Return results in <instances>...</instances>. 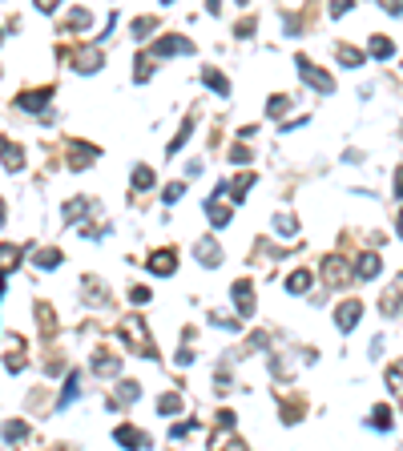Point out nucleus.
<instances>
[{
  "label": "nucleus",
  "instance_id": "1",
  "mask_svg": "<svg viewBox=\"0 0 403 451\" xmlns=\"http://www.w3.org/2000/svg\"><path fill=\"white\" fill-rule=\"evenodd\" d=\"M117 335H121V342H125L133 354H145V359H153L158 354V347H153V338H149V331H145V322L137 319V314H129V319H121V326H117Z\"/></svg>",
  "mask_w": 403,
  "mask_h": 451
},
{
  "label": "nucleus",
  "instance_id": "2",
  "mask_svg": "<svg viewBox=\"0 0 403 451\" xmlns=\"http://www.w3.org/2000/svg\"><path fill=\"white\" fill-rule=\"evenodd\" d=\"M299 73H303V81L315 89V93H335V81H331V73H322V69H315V64L306 61V57H299Z\"/></svg>",
  "mask_w": 403,
  "mask_h": 451
},
{
  "label": "nucleus",
  "instance_id": "3",
  "mask_svg": "<svg viewBox=\"0 0 403 451\" xmlns=\"http://www.w3.org/2000/svg\"><path fill=\"white\" fill-rule=\"evenodd\" d=\"M145 266H149V274H174L177 270V254L174 250H158V254H149V262H145Z\"/></svg>",
  "mask_w": 403,
  "mask_h": 451
},
{
  "label": "nucleus",
  "instance_id": "4",
  "mask_svg": "<svg viewBox=\"0 0 403 451\" xmlns=\"http://www.w3.org/2000/svg\"><path fill=\"white\" fill-rule=\"evenodd\" d=\"M359 314H363V303H343L335 310V322H339V331H355V322H359Z\"/></svg>",
  "mask_w": 403,
  "mask_h": 451
},
{
  "label": "nucleus",
  "instance_id": "5",
  "mask_svg": "<svg viewBox=\"0 0 403 451\" xmlns=\"http://www.w3.org/2000/svg\"><path fill=\"white\" fill-rule=\"evenodd\" d=\"M322 274H327V286H343V282H347V262L339 254H331L322 262Z\"/></svg>",
  "mask_w": 403,
  "mask_h": 451
},
{
  "label": "nucleus",
  "instance_id": "6",
  "mask_svg": "<svg viewBox=\"0 0 403 451\" xmlns=\"http://www.w3.org/2000/svg\"><path fill=\"white\" fill-rule=\"evenodd\" d=\"M230 294H234V306L242 310V319H250L254 314V290H250V282H234Z\"/></svg>",
  "mask_w": 403,
  "mask_h": 451
},
{
  "label": "nucleus",
  "instance_id": "7",
  "mask_svg": "<svg viewBox=\"0 0 403 451\" xmlns=\"http://www.w3.org/2000/svg\"><path fill=\"white\" fill-rule=\"evenodd\" d=\"M153 53L158 57H174V53H193V45L186 36H161L158 45H153Z\"/></svg>",
  "mask_w": 403,
  "mask_h": 451
},
{
  "label": "nucleus",
  "instance_id": "8",
  "mask_svg": "<svg viewBox=\"0 0 403 451\" xmlns=\"http://www.w3.org/2000/svg\"><path fill=\"white\" fill-rule=\"evenodd\" d=\"M113 439H117L121 447H149V435L137 431V427H117V431H113Z\"/></svg>",
  "mask_w": 403,
  "mask_h": 451
},
{
  "label": "nucleus",
  "instance_id": "9",
  "mask_svg": "<svg viewBox=\"0 0 403 451\" xmlns=\"http://www.w3.org/2000/svg\"><path fill=\"white\" fill-rule=\"evenodd\" d=\"M48 97H53V89H32V93L16 97V105H20L25 113H36V109H45L48 105Z\"/></svg>",
  "mask_w": 403,
  "mask_h": 451
},
{
  "label": "nucleus",
  "instance_id": "10",
  "mask_svg": "<svg viewBox=\"0 0 403 451\" xmlns=\"http://www.w3.org/2000/svg\"><path fill=\"white\" fill-rule=\"evenodd\" d=\"M0 158H4V165H8V169H20V165H25V149H20V145H13L8 137H0Z\"/></svg>",
  "mask_w": 403,
  "mask_h": 451
},
{
  "label": "nucleus",
  "instance_id": "11",
  "mask_svg": "<svg viewBox=\"0 0 403 451\" xmlns=\"http://www.w3.org/2000/svg\"><path fill=\"white\" fill-rule=\"evenodd\" d=\"M310 286H315V274H310V270H294V274L287 278V290H290V294H306Z\"/></svg>",
  "mask_w": 403,
  "mask_h": 451
},
{
  "label": "nucleus",
  "instance_id": "12",
  "mask_svg": "<svg viewBox=\"0 0 403 451\" xmlns=\"http://www.w3.org/2000/svg\"><path fill=\"white\" fill-rule=\"evenodd\" d=\"M20 266V246H0V274H8Z\"/></svg>",
  "mask_w": 403,
  "mask_h": 451
},
{
  "label": "nucleus",
  "instance_id": "13",
  "mask_svg": "<svg viewBox=\"0 0 403 451\" xmlns=\"http://www.w3.org/2000/svg\"><path fill=\"white\" fill-rule=\"evenodd\" d=\"M379 266H383V262H379V254H363L359 262H355L359 278H375V274H379Z\"/></svg>",
  "mask_w": 403,
  "mask_h": 451
},
{
  "label": "nucleus",
  "instance_id": "14",
  "mask_svg": "<svg viewBox=\"0 0 403 451\" xmlns=\"http://www.w3.org/2000/svg\"><path fill=\"white\" fill-rule=\"evenodd\" d=\"M81 69V73H97L101 69V53L97 48H89V53H77V61H73Z\"/></svg>",
  "mask_w": 403,
  "mask_h": 451
},
{
  "label": "nucleus",
  "instance_id": "15",
  "mask_svg": "<svg viewBox=\"0 0 403 451\" xmlns=\"http://www.w3.org/2000/svg\"><path fill=\"white\" fill-rule=\"evenodd\" d=\"M198 258H202V266H218V262H222V250H218L214 242H202V246H198Z\"/></svg>",
  "mask_w": 403,
  "mask_h": 451
},
{
  "label": "nucleus",
  "instance_id": "16",
  "mask_svg": "<svg viewBox=\"0 0 403 451\" xmlns=\"http://www.w3.org/2000/svg\"><path fill=\"white\" fill-rule=\"evenodd\" d=\"M89 25H93V16L85 13V8H73V16H69V25H64V29H69V32H85Z\"/></svg>",
  "mask_w": 403,
  "mask_h": 451
},
{
  "label": "nucleus",
  "instance_id": "17",
  "mask_svg": "<svg viewBox=\"0 0 403 451\" xmlns=\"http://www.w3.org/2000/svg\"><path fill=\"white\" fill-rule=\"evenodd\" d=\"M149 186H153V169H149V165H137V169H133V190L145 193Z\"/></svg>",
  "mask_w": 403,
  "mask_h": 451
},
{
  "label": "nucleus",
  "instance_id": "18",
  "mask_svg": "<svg viewBox=\"0 0 403 451\" xmlns=\"http://www.w3.org/2000/svg\"><path fill=\"white\" fill-rule=\"evenodd\" d=\"M395 53V45L387 41V36H371V57H379V61H387Z\"/></svg>",
  "mask_w": 403,
  "mask_h": 451
},
{
  "label": "nucleus",
  "instance_id": "19",
  "mask_svg": "<svg viewBox=\"0 0 403 451\" xmlns=\"http://www.w3.org/2000/svg\"><path fill=\"white\" fill-rule=\"evenodd\" d=\"M339 61L347 64V69H359V64H363V53L351 48V45H339Z\"/></svg>",
  "mask_w": 403,
  "mask_h": 451
},
{
  "label": "nucleus",
  "instance_id": "20",
  "mask_svg": "<svg viewBox=\"0 0 403 451\" xmlns=\"http://www.w3.org/2000/svg\"><path fill=\"white\" fill-rule=\"evenodd\" d=\"M387 387H391V395L403 399V363H395V367L387 370Z\"/></svg>",
  "mask_w": 403,
  "mask_h": 451
},
{
  "label": "nucleus",
  "instance_id": "21",
  "mask_svg": "<svg viewBox=\"0 0 403 451\" xmlns=\"http://www.w3.org/2000/svg\"><path fill=\"white\" fill-rule=\"evenodd\" d=\"M93 370L97 375H117V359H109V354H93Z\"/></svg>",
  "mask_w": 403,
  "mask_h": 451
},
{
  "label": "nucleus",
  "instance_id": "22",
  "mask_svg": "<svg viewBox=\"0 0 403 451\" xmlns=\"http://www.w3.org/2000/svg\"><path fill=\"white\" fill-rule=\"evenodd\" d=\"M93 158H97L93 145H73V165H89Z\"/></svg>",
  "mask_w": 403,
  "mask_h": 451
},
{
  "label": "nucleus",
  "instance_id": "23",
  "mask_svg": "<svg viewBox=\"0 0 403 451\" xmlns=\"http://www.w3.org/2000/svg\"><path fill=\"white\" fill-rule=\"evenodd\" d=\"M202 77H206V85H214V89H218V93H230V81H226L222 73H218V69H206V73H202Z\"/></svg>",
  "mask_w": 403,
  "mask_h": 451
},
{
  "label": "nucleus",
  "instance_id": "24",
  "mask_svg": "<svg viewBox=\"0 0 403 451\" xmlns=\"http://www.w3.org/2000/svg\"><path fill=\"white\" fill-rule=\"evenodd\" d=\"M36 266H41V270H53V266H61V254H57V250H41V254H36Z\"/></svg>",
  "mask_w": 403,
  "mask_h": 451
},
{
  "label": "nucleus",
  "instance_id": "25",
  "mask_svg": "<svg viewBox=\"0 0 403 451\" xmlns=\"http://www.w3.org/2000/svg\"><path fill=\"white\" fill-rule=\"evenodd\" d=\"M153 29H158V20H153V16H142V20H133V36H149Z\"/></svg>",
  "mask_w": 403,
  "mask_h": 451
},
{
  "label": "nucleus",
  "instance_id": "26",
  "mask_svg": "<svg viewBox=\"0 0 403 451\" xmlns=\"http://www.w3.org/2000/svg\"><path fill=\"white\" fill-rule=\"evenodd\" d=\"M77 391H81V375H69V387H64V395H61V407L77 399Z\"/></svg>",
  "mask_w": 403,
  "mask_h": 451
},
{
  "label": "nucleus",
  "instance_id": "27",
  "mask_svg": "<svg viewBox=\"0 0 403 451\" xmlns=\"http://www.w3.org/2000/svg\"><path fill=\"white\" fill-rule=\"evenodd\" d=\"M177 407H182V399H177V395H161V403H158V411H161V415H174Z\"/></svg>",
  "mask_w": 403,
  "mask_h": 451
},
{
  "label": "nucleus",
  "instance_id": "28",
  "mask_svg": "<svg viewBox=\"0 0 403 451\" xmlns=\"http://www.w3.org/2000/svg\"><path fill=\"white\" fill-rule=\"evenodd\" d=\"M25 435H29V427H25V423H4V439H25Z\"/></svg>",
  "mask_w": 403,
  "mask_h": 451
},
{
  "label": "nucleus",
  "instance_id": "29",
  "mask_svg": "<svg viewBox=\"0 0 403 451\" xmlns=\"http://www.w3.org/2000/svg\"><path fill=\"white\" fill-rule=\"evenodd\" d=\"M137 395H142V387H137V383H121V391H117V399H121V403H133Z\"/></svg>",
  "mask_w": 403,
  "mask_h": 451
},
{
  "label": "nucleus",
  "instance_id": "30",
  "mask_svg": "<svg viewBox=\"0 0 403 451\" xmlns=\"http://www.w3.org/2000/svg\"><path fill=\"white\" fill-rule=\"evenodd\" d=\"M182 193H186V186H182V181H170V186H165V193H161V197H165V202H170V206H174L177 197H182Z\"/></svg>",
  "mask_w": 403,
  "mask_h": 451
},
{
  "label": "nucleus",
  "instance_id": "31",
  "mask_svg": "<svg viewBox=\"0 0 403 451\" xmlns=\"http://www.w3.org/2000/svg\"><path fill=\"white\" fill-rule=\"evenodd\" d=\"M190 133H193L190 125H186V129H177V137H174V141H170V153H177V149H182V145L190 141Z\"/></svg>",
  "mask_w": 403,
  "mask_h": 451
},
{
  "label": "nucleus",
  "instance_id": "32",
  "mask_svg": "<svg viewBox=\"0 0 403 451\" xmlns=\"http://www.w3.org/2000/svg\"><path fill=\"white\" fill-rule=\"evenodd\" d=\"M375 427H379V431L391 427V411H387V407H375Z\"/></svg>",
  "mask_w": 403,
  "mask_h": 451
},
{
  "label": "nucleus",
  "instance_id": "33",
  "mask_svg": "<svg viewBox=\"0 0 403 451\" xmlns=\"http://www.w3.org/2000/svg\"><path fill=\"white\" fill-rule=\"evenodd\" d=\"M351 4H355V0H331V13L343 16V13H351Z\"/></svg>",
  "mask_w": 403,
  "mask_h": 451
},
{
  "label": "nucleus",
  "instance_id": "34",
  "mask_svg": "<svg viewBox=\"0 0 403 451\" xmlns=\"http://www.w3.org/2000/svg\"><path fill=\"white\" fill-rule=\"evenodd\" d=\"M32 4H36L41 13H53V8H61V0H32Z\"/></svg>",
  "mask_w": 403,
  "mask_h": 451
},
{
  "label": "nucleus",
  "instance_id": "35",
  "mask_svg": "<svg viewBox=\"0 0 403 451\" xmlns=\"http://www.w3.org/2000/svg\"><path fill=\"white\" fill-rule=\"evenodd\" d=\"M395 197H403V165L395 169Z\"/></svg>",
  "mask_w": 403,
  "mask_h": 451
},
{
  "label": "nucleus",
  "instance_id": "36",
  "mask_svg": "<svg viewBox=\"0 0 403 451\" xmlns=\"http://www.w3.org/2000/svg\"><path fill=\"white\" fill-rule=\"evenodd\" d=\"M395 230H399V238H403V214H399V226H395Z\"/></svg>",
  "mask_w": 403,
  "mask_h": 451
},
{
  "label": "nucleus",
  "instance_id": "37",
  "mask_svg": "<svg viewBox=\"0 0 403 451\" xmlns=\"http://www.w3.org/2000/svg\"><path fill=\"white\" fill-rule=\"evenodd\" d=\"M0 226H4V202H0Z\"/></svg>",
  "mask_w": 403,
  "mask_h": 451
},
{
  "label": "nucleus",
  "instance_id": "38",
  "mask_svg": "<svg viewBox=\"0 0 403 451\" xmlns=\"http://www.w3.org/2000/svg\"><path fill=\"white\" fill-rule=\"evenodd\" d=\"M161 4H174V0H161Z\"/></svg>",
  "mask_w": 403,
  "mask_h": 451
},
{
  "label": "nucleus",
  "instance_id": "39",
  "mask_svg": "<svg viewBox=\"0 0 403 451\" xmlns=\"http://www.w3.org/2000/svg\"><path fill=\"white\" fill-rule=\"evenodd\" d=\"M0 41H4V32H0Z\"/></svg>",
  "mask_w": 403,
  "mask_h": 451
},
{
  "label": "nucleus",
  "instance_id": "40",
  "mask_svg": "<svg viewBox=\"0 0 403 451\" xmlns=\"http://www.w3.org/2000/svg\"><path fill=\"white\" fill-rule=\"evenodd\" d=\"M238 4H246V0H238Z\"/></svg>",
  "mask_w": 403,
  "mask_h": 451
}]
</instances>
